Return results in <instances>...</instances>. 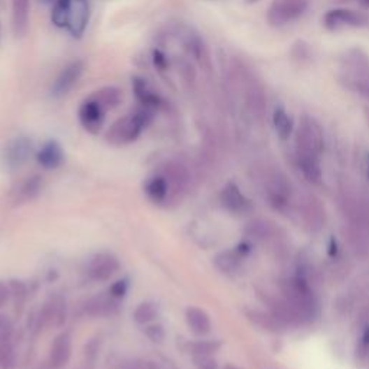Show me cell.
Segmentation results:
<instances>
[{
    "mask_svg": "<svg viewBox=\"0 0 369 369\" xmlns=\"http://www.w3.org/2000/svg\"><path fill=\"white\" fill-rule=\"evenodd\" d=\"M119 310V300L111 296H97L87 303V313L89 316H111Z\"/></svg>",
    "mask_w": 369,
    "mask_h": 369,
    "instance_id": "cell-21",
    "label": "cell"
},
{
    "mask_svg": "<svg viewBox=\"0 0 369 369\" xmlns=\"http://www.w3.org/2000/svg\"><path fill=\"white\" fill-rule=\"evenodd\" d=\"M39 165L45 169H57L64 161V150L61 145L55 140L46 142L36 156Z\"/></svg>",
    "mask_w": 369,
    "mask_h": 369,
    "instance_id": "cell-18",
    "label": "cell"
},
{
    "mask_svg": "<svg viewBox=\"0 0 369 369\" xmlns=\"http://www.w3.org/2000/svg\"><path fill=\"white\" fill-rule=\"evenodd\" d=\"M365 172H366V178L369 180V152L365 156Z\"/></svg>",
    "mask_w": 369,
    "mask_h": 369,
    "instance_id": "cell-42",
    "label": "cell"
},
{
    "mask_svg": "<svg viewBox=\"0 0 369 369\" xmlns=\"http://www.w3.org/2000/svg\"><path fill=\"white\" fill-rule=\"evenodd\" d=\"M273 124L282 140H287L290 134L293 133V120L290 119V115L286 113V110L282 107L274 110Z\"/></svg>",
    "mask_w": 369,
    "mask_h": 369,
    "instance_id": "cell-27",
    "label": "cell"
},
{
    "mask_svg": "<svg viewBox=\"0 0 369 369\" xmlns=\"http://www.w3.org/2000/svg\"><path fill=\"white\" fill-rule=\"evenodd\" d=\"M153 113V110L142 107L126 114L124 117L111 124L106 136L107 142L113 146H126L136 142L142 131L152 123Z\"/></svg>",
    "mask_w": 369,
    "mask_h": 369,
    "instance_id": "cell-3",
    "label": "cell"
},
{
    "mask_svg": "<svg viewBox=\"0 0 369 369\" xmlns=\"http://www.w3.org/2000/svg\"><path fill=\"white\" fill-rule=\"evenodd\" d=\"M160 173L166 178L169 183V202L182 199L191 183L188 168L179 164V161H168Z\"/></svg>",
    "mask_w": 369,
    "mask_h": 369,
    "instance_id": "cell-7",
    "label": "cell"
},
{
    "mask_svg": "<svg viewBox=\"0 0 369 369\" xmlns=\"http://www.w3.org/2000/svg\"><path fill=\"white\" fill-rule=\"evenodd\" d=\"M9 297H10L9 286L5 284L3 282H0V308H3L8 303Z\"/></svg>",
    "mask_w": 369,
    "mask_h": 369,
    "instance_id": "cell-40",
    "label": "cell"
},
{
    "mask_svg": "<svg viewBox=\"0 0 369 369\" xmlns=\"http://www.w3.org/2000/svg\"><path fill=\"white\" fill-rule=\"evenodd\" d=\"M189 352L192 355H214L219 348L221 342L218 340H198L189 343Z\"/></svg>",
    "mask_w": 369,
    "mask_h": 369,
    "instance_id": "cell-31",
    "label": "cell"
},
{
    "mask_svg": "<svg viewBox=\"0 0 369 369\" xmlns=\"http://www.w3.org/2000/svg\"><path fill=\"white\" fill-rule=\"evenodd\" d=\"M71 352H73V339L69 336V333L64 332L58 335L51 348V355H50L51 365L55 368L64 366L69 361V358H71Z\"/></svg>",
    "mask_w": 369,
    "mask_h": 369,
    "instance_id": "cell-19",
    "label": "cell"
},
{
    "mask_svg": "<svg viewBox=\"0 0 369 369\" xmlns=\"http://www.w3.org/2000/svg\"><path fill=\"white\" fill-rule=\"evenodd\" d=\"M346 215L349 218L351 225L362 226L369 229V195L354 194L345 199Z\"/></svg>",
    "mask_w": 369,
    "mask_h": 369,
    "instance_id": "cell-11",
    "label": "cell"
},
{
    "mask_svg": "<svg viewBox=\"0 0 369 369\" xmlns=\"http://www.w3.org/2000/svg\"><path fill=\"white\" fill-rule=\"evenodd\" d=\"M259 2V0H245V3H248V5H252V3H257Z\"/></svg>",
    "mask_w": 369,
    "mask_h": 369,
    "instance_id": "cell-46",
    "label": "cell"
},
{
    "mask_svg": "<svg viewBox=\"0 0 369 369\" xmlns=\"http://www.w3.org/2000/svg\"><path fill=\"white\" fill-rule=\"evenodd\" d=\"M323 147H325V138H323V130L320 124L310 115H302L296 133L297 154L319 157L323 152Z\"/></svg>",
    "mask_w": 369,
    "mask_h": 369,
    "instance_id": "cell-4",
    "label": "cell"
},
{
    "mask_svg": "<svg viewBox=\"0 0 369 369\" xmlns=\"http://www.w3.org/2000/svg\"><path fill=\"white\" fill-rule=\"evenodd\" d=\"M110 296L120 300L122 297H124V294L127 293V282L126 280H119L115 282L111 287H110Z\"/></svg>",
    "mask_w": 369,
    "mask_h": 369,
    "instance_id": "cell-39",
    "label": "cell"
},
{
    "mask_svg": "<svg viewBox=\"0 0 369 369\" xmlns=\"http://www.w3.org/2000/svg\"><path fill=\"white\" fill-rule=\"evenodd\" d=\"M356 354L361 358H365V356L369 355V314L361 323L359 338H358V346H356Z\"/></svg>",
    "mask_w": 369,
    "mask_h": 369,
    "instance_id": "cell-32",
    "label": "cell"
},
{
    "mask_svg": "<svg viewBox=\"0 0 369 369\" xmlns=\"http://www.w3.org/2000/svg\"><path fill=\"white\" fill-rule=\"evenodd\" d=\"M194 363L198 369H218V363L212 355H194Z\"/></svg>",
    "mask_w": 369,
    "mask_h": 369,
    "instance_id": "cell-35",
    "label": "cell"
},
{
    "mask_svg": "<svg viewBox=\"0 0 369 369\" xmlns=\"http://www.w3.org/2000/svg\"><path fill=\"white\" fill-rule=\"evenodd\" d=\"M133 91L137 101L142 104V107L149 110H156L161 106V99L157 92L152 88L150 84H147L142 78H134L133 80Z\"/></svg>",
    "mask_w": 369,
    "mask_h": 369,
    "instance_id": "cell-20",
    "label": "cell"
},
{
    "mask_svg": "<svg viewBox=\"0 0 369 369\" xmlns=\"http://www.w3.org/2000/svg\"><path fill=\"white\" fill-rule=\"evenodd\" d=\"M156 316H157V305L152 302L140 303L133 313V319L136 320V323H138V325H149L150 321L156 319Z\"/></svg>",
    "mask_w": 369,
    "mask_h": 369,
    "instance_id": "cell-29",
    "label": "cell"
},
{
    "mask_svg": "<svg viewBox=\"0 0 369 369\" xmlns=\"http://www.w3.org/2000/svg\"><path fill=\"white\" fill-rule=\"evenodd\" d=\"M51 20L55 27L66 29L74 38L82 36L89 20L88 0H57Z\"/></svg>",
    "mask_w": 369,
    "mask_h": 369,
    "instance_id": "cell-2",
    "label": "cell"
},
{
    "mask_svg": "<svg viewBox=\"0 0 369 369\" xmlns=\"http://www.w3.org/2000/svg\"><path fill=\"white\" fill-rule=\"evenodd\" d=\"M146 336L152 340V342H161L165 339V329L159 323H153V325H147L145 329Z\"/></svg>",
    "mask_w": 369,
    "mask_h": 369,
    "instance_id": "cell-36",
    "label": "cell"
},
{
    "mask_svg": "<svg viewBox=\"0 0 369 369\" xmlns=\"http://www.w3.org/2000/svg\"><path fill=\"white\" fill-rule=\"evenodd\" d=\"M221 202L229 212L243 214L248 211L249 201L243 195L236 183H228L221 192Z\"/></svg>",
    "mask_w": 369,
    "mask_h": 369,
    "instance_id": "cell-15",
    "label": "cell"
},
{
    "mask_svg": "<svg viewBox=\"0 0 369 369\" xmlns=\"http://www.w3.org/2000/svg\"><path fill=\"white\" fill-rule=\"evenodd\" d=\"M187 323L192 333L198 336H205L211 332V319L205 310L199 308H189L187 310Z\"/></svg>",
    "mask_w": 369,
    "mask_h": 369,
    "instance_id": "cell-22",
    "label": "cell"
},
{
    "mask_svg": "<svg viewBox=\"0 0 369 369\" xmlns=\"http://www.w3.org/2000/svg\"><path fill=\"white\" fill-rule=\"evenodd\" d=\"M366 16L352 9H332L323 16V25L329 31L343 28H362L366 25Z\"/></svg>",
    "mask_w": 369,
    "mask_h": 369,
    "instance_id": "cell-8",
    "label": "cell"
},
{
    "mask_svg": "<svg viewBox=\"0 0 369 369\" xmlns=\"http://www.w3.org/2000/svg\"><path fill=\"white\" fill-rule=\"evenodd\" d=\"M32 153V143L27 137H17L12 140L5 152L6 164L10 168H20L25 165Z\"/></svg>",
    "mask_w": 369,
    "mask_h": 369,
    "instance_id": "cell-13",
    "label": "cell"
},
{
    "mask_svg": "<svg viewBox=\"0 0 369 369\" xmlns=\"http://www.w3.org/2000/svg\"><path fill=\"white\" fill-rule=\"evenodd\" d=\"M8 286H9L10 296H13L16 300L25 298V296H27V286L23 284L22 282H19V280H12V282H9Z\"/></svg>",
    "mask_w": 369,
    "mask_h": 369,
    "instance_id": "cell-37",
    "label": "cell"
},
{
    "mask_svg": "<svg viewBox=\"0 0 369 369\" xmlns=\"http://www.w3.org/2000/svg\"><path fill=\"white\" fill-rule=\"evenodd\" d=\"M120 264L119 260L115 259L113 254L108 252H101L97 254L91 259L87 273L91 277L92 280H97V282H106L108 279L117 273Z\"/></svg>",
    "mask_w": 369,
    "mask_h": 369,
    "instance_id": "cell-12",
    "label": "cell"
},
{
    "mask_svg": "<svg viewBox=\"0 0 369 369\" xmlns=\"http://www.w3.org/2000/svg\"><path fill=\"white\" fill-rule=\"evenodd\" d=\"M149 199H152L154 203H164L169 202V183L166 178L159 173L147 180L146 188H145Z\"/></svg>",
    "mask_w": 369,
    "mask_h": 369,
    "instance_id": "cell-23",
    "label": "cell"
},
{
    "mask_svg": "<svg viewBox=\"0 0 369 369\" xmlns=\"http://www.w3.org/2000/svg\"><path fill=\"white\" fill-rule=\"evenodd\" d=\"M298 166L302 169L305 178L312 183H319L321 179V169L319 164L317 156H308V154H297Z\"/></svg>",
    "mask_w": 369,
    "mask_h": 369,
    "instance_id": "cell-25",
    "label": "cell"
},
{
    "mask_svg": "<svg viewBox=\"0 0 369 369\" xmlns=\"http://www.w3.org/2000/svg\"><path fill=\"white\" fill-rule=\"evenodd\" d=\"M306 10V0H273L267 10V20L273 27H284L302 17Z\"/></svg>",
    "mask_w": 369,
    "mask_h": 369,
    "instance_id": "cell-6",
    "label": "cell"
},
{
    "mask_svg": "<svg viewBox=\"0 0 369 369\" xmlns=\"http://www.w3.org/2000/svg\"><path fill=\"white\" fill-rule=\"evenodd\" d=\"M0 39H2V22H0Z\"/></svg>",
    "mask_w": 369,
    "mask_h": 369,
    "instance_id": "cell-48",
    "label": "cell"
},
{
    "mask_svg": "<svg viewBox=\"0 0 369 369\" xmlns=\"http://www.w3.org/2000/svg\"><path fill=\"white\" fill-rule=\"evenodd\" d=\"M248 317L256 323V325L261 326L263 329H267V331H279L280 328H283L282 323L277 320L273 314H266V313H261V312H249L248 313Z\"/></svg>",
    "mask_w": 369,
    "mask_h": 369,
    "instance_id": "cell-30",
    "label": "cell"
},
{
    "mask_svg": "<svg viewBox=\"0 0 369 369\" xmlns=\"http://www.w3.org/2000/svg\"><path fill=\"white\" fill-rule=\"evenodd\" d=\"M224 369H240V368L236 366V365H226Z\"/></svg>",
    "mask_w": 369,
    "mask_h": 369,
    "instance_id": "cell-44",
    "label": "cell"
},
{
    "mask_svg": "<svg viewBox=\"0 0 369 369\" xmlns=\"http://www.w3.org/2000/svg\"><path fill=\"white\" fill-rule=\"evenodd\" d=\"M267 198L273 208L279 211H286L291 202L290 183L283 175L273 173L267 182Z\"/></svg>",
    "mask_w": 369,
    "mask_h": 369,
    "instance_id": "cell-10",
    "label": "cell"
},
{
    "mask_svg": "<svg viewBox=\"0 0 369 369\" xmlns=\"http://www.w3.org/2000/svg\"><path fill=\"white\" fill-rule=\"evenodd\" d=\"M244 233L249 240L266 241L271 237L273 228H271L270 222H267L264 219H252L251 222L247 224Z\"/></svg>",
    "mask_w": 369,
    "mask_h": 369,
    "instance_id": "cell-26",
    "label": "cell"
},
{
    "mask_svg": "<svg viewBox=\"0 0 369 369\" xmlns=\"http://www.w3.org/2000/svg\"><path fill=\"white\" fill-rule=\"evenodd\" d=\"M361 3H362L365 8H369V0H361Z\"/></svg>",
    "mask_w": 369,
    "mask_h": 369,
    "instance_id": "cell-45",
    "label": "cell"
},
{
    "mask_svg": "<svg viewBox=\"0 0 369 369\" xmlns=\"http://www.w3.org/2000/svg\"><path fill=\"white\" fill-rule=\"evenodd\" d=\"M39 191H41V180H39V178H32L25 184H23L20 194H22L23 199H34L35 196H38Z\"/></svg>",
    "mask_w": 369,
    "mask_h": 369,
    "instance_id": "cell-34",
    "label": "cell"
},
{
    "mask_svg": "<svg viewBox=\"0 0 369 369\" xmlns=\"http://www.w3.org/2000/svg\"><path fill=\"white\" fill-rule=\"evenodd\" d=\"M243 259L244 256L238 251V248H236V249H228V251L219 252L215 257L214 263H215V267L222 273H234L238 270Z\"/></svg>",
    "mask_w": 369,
    "mask_h": 369,
    "instance_id": "cell-24",
    "label": "cell"
},
{
    "mask_svg": "<svg viewBox=\"0 0 369 369\" xmlns=\"http://www.w3.org/2000/svg\"><path fill=\"white\" fill-rule=\"evenodd\" d=\"M12 331H13V328H12L10 320L5 316H0V342L10 340Z\"/></svg>",
    "mask_w": 369,
    "mask_h": 369,
    "instance_id": "cell-38",
    "label": "cell"
},
{
    "mask_svg": "<svg viewBox=\"0 0 369 369\" xmlns=\"http://www.w3.org/2000/svg\"><path fill=\"white\" fill-rule=\"evenodd\" d=\"M42 321L48 326L59 328L65 321V300L59 296L50 298L42 309Z\"/></svg>",
    "mask_w": 369,
    "mask_h": 369,
    "instance_id": "cell-17",
    "label": "cell"
},
{
    "mask_svg": "<svg viewBox=\"0 0 369 369\" xmlns=\"http://www.w3.org/2000/svg\"><path fill=\"white\" fill-rule=\"evenodd\" d=\"M15 366V351L9 340L0 342V369H12Z\"/></svg>",
    "mask_w": 369,
    "mask_h": 369,
    "instance_id": "cell-33",
    "label": "cell"
},
{
    "mask_svg": "<svg viewBox=\"0 0 369 369\" xmlns=\"http://www.w3.org/2000/svg\"><path fill=\"white\" fill-rule=\"evenodd\" d=\"M43 2H46V3H55L57 0H43Z\"/></svg>",
    "mask_w": 369,
    "mask_h": 369,
    "instance_id": "cell-47",
    "label": "cell"
},
{
    "mask_svg": "<svg viewBox=\"0 0 369 369\" xmlns=\"http://www.w3.org/2000/svg\"><path fill=\"white\" fill-rule=\"evenodd\" d=\"M31 0H12V31L16 38L25 36L29 28Z\"/></svg>",
    "mask_w": 369,
    "mask_h": 369,
    "instance_id": "cell-14",
    "label": "cell"
},
{
    "mask_svg": "<svg viewBox=\"0 0 369 369\" xmlns=\"http://www.w3.org/2000/svg\"><path fill=\"white\" fill-rule=\"evenodd\" d=\"M84 74V64L81 61H73L62 68V71L55 78L51 92L57 99L68 96L71 89L80 82Z\"/></svg>",
    "mask_w": 369,
    "mask_h": 369,
    "instance_id": "cell-9",
    "label": "cell"
},
{
    "mask_svg": "<svg viewBox=\"0 0 369 369\" xmlns=\"http://www.w3.org/2000/svg\"><path fill=\"white\" fill-rule=\"evenodd\" d=\"M122 369H142V368L138 366V363H136V362H127L122 366Z\"/></svg>",
    "mask_w": 369,
    "mask_h": 369,
    "instance_id": "cell-41",
    "label": "cell"
},
{
    "mask_svg": "<svg viewBox=\"0 0 369 369\" xmlns=\"http://www.w3.org/2000/svg\"><path fill=\"white\" fill-rule=\"evenodd\" d=\"M345 85L361 97L369 100V74L354 73L345 78Z\"/></svg>",
    "mask_w": 369,
    "mask_h": 369,
    "instance_id": "cell-28",
    "label": "cell"
},
{
    "mask_svg": "<svg viewBox=\"0 0 369 369\" xmlns=\"http://www.w3.org/2000/svg\"><path fill=\"white\" fill-rule=\"evenodd\" d=\"M302 212L306 224L313 231L320 229L325 224V210H323L320 201L312 195H308L302 201Z\"/></svg>",
    "mask_w": 369,
    "mask_h": 369,
    "instance_id": "cell-16",
    "label": "cell"
},
{
    "mask_svg": "<svg viewBox=\"0 0 369 369\" xmlns=\"http://www.w3.org/2000/svg\"><path fill=\"white\" fill-rule=\"evenodd\" d=\"M110 108L101 100L99 92L94 91L80 106L78 119L81 126L91 134H97L106 122V114Z\"/></svg>",
    "mask_w": 369,
    "mask_h": 369,
    "instance_id": "cell-5",
    "label": "cell"
},
{
    "mask_svg": "<svg viewBox=\"0 0 369 369\" xmlns=\"http://www.w3.org/2000/svg\"><path fill=\"white\" fill-rule=\"evenodd\" d=\"M363 115H365L366 124L369 126V106H365V107H363Z\"/></svg>",
    "mask_w": 369,
    "mask_h": 369,
    "instance_id": "cell-43",
    "label": "cell"
},
{
    "mask_svg": "<svg viewBox=\"0 0 369 369\" xmlns=\"http://www.w3.org/2000/svg\"><path fill=\"white\" fill-rule=\"evenodd\" d=\"M283 294L300 321L306 323L317 317L319 305L306 277L296 274L291 279L286 280L283 283Z\"/></svg>",
    "mask_w": 369,
    "mask_h": 369,
    "instance_id": "cell-1",
    "label": "cell"
}]
</instances>
